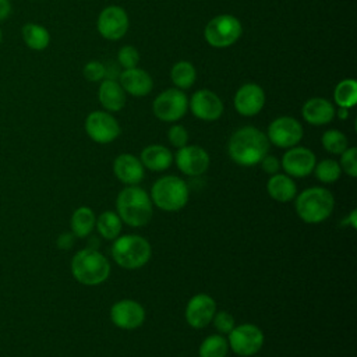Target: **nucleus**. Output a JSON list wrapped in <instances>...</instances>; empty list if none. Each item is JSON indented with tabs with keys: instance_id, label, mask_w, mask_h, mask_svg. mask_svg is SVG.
I'll list each match as a JSON object with an SVG mask.
<instances>
[{
	"instance_id": "obj_1",
	"label": "nucleus",
	"mask_w": 357,
	"mask_h": 357,
	"mask_svg": "<svg viewBox=\"0 0 357 357\" xmlns=\"http://www.w3.org/2000/svg\"><path fill=\"white\" fill-rule=\"evenodd\" d=\"M269 151L266 134L261 130L247 126L234 131L227 144L230 159L240 166H255Z\"/></svg>"
},
{
	"instance_id": "obj_2",
	"label": "nucleus",
	"mask_w": 357,
	"mask_h": 357,
	"mask_svg": "<svg viewBox=\"0 0 357 357\" xmlns=\"http://www.w3.org/2000/svg\"><path fill=\"white\" fill-rule=\"evenodd\" d=\"M117 215L131 227L145 226L153 215V204L149 194L138 185H127L116 199Z\"/></svg>"
},
{
	"instance_id": "obj_3",
	"label": "nucleus",
	"mask_w": 357,
	"mask_h": 357,
	"mask_svg": "<svg viewBox=\"0 0 357 357\" xmlns=\"http://www.w3.org/2000/svg\"><path fill=\"white\" fill-rule=\"evenodd\" d=\"M71 273L81 284L98 286L107 280L110 262L95 248H84L74 254L71 259Z\"/></svg>"
},
{
	"instance_id": "obj_4",
	"label": "nucleus",
	"mask_w": 357,
	"mask_h": 357,
	"mask_svg": "<svg viewBox=\"0 0 357 357\" xmlns=\"http://www.w3.org/2000/svg\"><path fill=\"white\" fill-rule=\"evenodd\" d=\"M296 212L305 223H321L326 220L335 208L332 192L324 187H311L296 195Z\"/></svg>"
},
{
	"instance_id": "obj_5",
	"label": "nucleus",
	"mask_w": 357,
	"mask_h": 357,
	"mask_svg": "<svg viewBox=\"0 0 357 357\" xmlns=\"http://www.w3.org/2000/svg\"><path fill=\"white\" fill-rule=\"evenodd\" d=\"M151 244L138 234H124L114 238L112 245L113 261L124 269H138L151 258Z\"/></svg>"
},
{
	"instance_id": "obj_6",
	"label": "nucleus",
	"mask_w": 357,
	"mask_h": 357,
	"mask_svg": "<svg viewBox=\"0 0 357 357\" xmlns=\"http://www.w3.org/2000/svg\"><path fill=\"white\" fill-rule=\"evenodd\" d=\"M152 204L166 212L183 209L190 197L187 183L177 176H163L158 178L151 188Z\"/></svg>"
},
{
	"instance_id": "obj_7",
	"label": "nucleus",
	"mask_w": 357,
	"mask_h": 357,
	"mask_svg": "<svg viewBox=\"0 0 357 357\" xmlns=\"http://www.w3.org/2000/svg\"><path fill=\"white\" fill-rule=\"evenodd\" d=\"M243 26L241 22L230 14H220L212 18L204 31L205 40L212 47H229L234 45L241 36Z\"/></svg>"
},
{
	"instance_id": "obj_8",
	"label": "nucleus",
	"mask_w": 357,
	"mask_h": 357,
	"mask_svg": "<svg viewBox=\"0 0 357 357\" xmlns=\"http://www.w3.org/2000/svg\"><path fill=\"white\" fill-rule=\"evenodd\" d=\"M153 114L166 123L180 120L188 110V98L178 88H169L160 92L152 103Z\"/></svg>"
},
{
	"instance_id": "obj_9",
	"label": "nucleus",
	"mask_w": 357,
	"mask_h": 357,
	"mask_svg": "<svg viewBox=\"0 0 357 357\" xmlns=\"http://www.w3.org/2000/svg\"><path fill=\"white\" fill-rule=\"evenodd\" d=\"M227 343L229 349L237 356L251 357L261 350L264 344V332L254 324H241L230 331Z\"/></svg>"
},
{
	"instance_id": "obj_10",
	"label": "nucleus",
	"mask_w": 357,
	"mask_h": 357,
	"mask_svg": "<svg viewBox=\"0 0 357 357\" xmlns=\"http://www.w3.org/2000/svg\"><path fill=\"white\" fill-rule=\"evenodd\" d=\"M303 126L290 116L275 119L268 127V141L279 148L296 146L303 138Z\"/></svg>"
},
{
	"instance_id": "obj_11",
	"label": "nucleus",
	"mask_w": 357,
	"mask_h": 357,
	"mask_svg": "<svg viewBox=\"0 0 357 357\" xmlns=\"http://www.w3.org/2000/svg\"><path fill=\"white\" fill-rule=\"evenodd\" d=\"M85 131L88 137L98 144L113 142L120 135V124L107 112L95 110L85 119Z\"/></svg>"
},
{
	"instance_id": "obj_12",
	"label": "nucleus",
	"mask_w": 357,
	"mask_h": 357,
	"mask_svg": "<svg viewBox=\"0 0 357 357\" xmlns=\"http://www.w3.org/2000/svg\"><path fill=\"white\" fill-rule=\"evenodd\" d=\"M96 26L98 32L105 39L119 40L128 29V15L124 8L119 6H109L100 11Z\"/></svg>"
},
{
	"instance_id": "obj_13",
	"label": "nucleus",
	"mask_w": 357,
	"mask_h": 357,
	"mask_svg": "<svg viewBox=\"0 0 357 357\" xmlns=\"http://www.w3.org/2000/svg\"><path fill=\"white\" fill-rule=\"evenodd\" d=\"M317 158L314 152L305 146H291L284 152L280 167L290 177H307L312 173Z\"/></svg>"
},
{
	"instance_id": "obj_14",
	"label": "nucleus",
	"mask_w": 357,
	"mask_h": 357,
	"mask_svg": "<svg viewBox=\"0 0 357 357\" xmlns=\"http://www.w3.org/2000/svg\"><path fill=\"white\" fill-rule=\"evenodd\" d=\"M178 170L190 177L204 174L209 167L208 152L198 145H184L174 156Z\"/></svg>"
},
{
	"instance_id": "obj_15",
	"label": "nucleus",
	"mask_w": 357,
	"mask_h": 357,
	"mask_svg": "<svg viewBox=\"0 0 357 357\" xmlns=\"http://www.w3.org/2000/svg\"><path fill=\"white\" fill-rule=\"evenodd\" d=\"M216 312L215 300L206 293H198L190 298L185 307V321L194 329H202L212 322Z\"/></svg>"
},
{
	"instance_id": "obj_16",
	"label": "nucleus",
	"mask_w": 357,
	"mask_h": 357,
	"mask_svg": "<svg viewBox=\"0 0 357 357\" xmlns=\"http://www.w3.org/2000/svg\"><path fill=\"white\" fill-rule=\"evenodd\" d=\"M110 319L117 328L127 331L137 329L145 321V310L138 301L130 298L120 300L112 305Z\"/></svg>"
},
{
	"instance_id": "obj_17",
	"label": "nucleus",
	"mask_w": 357,
	"mask_h": 357,
	"mask_svg": "<svg viewBox=\"0 0 357 357\" xmlns=\"http://www.w3.org/2000/svg\"><path fill=\"white\" fill-rule=\"evenodd\" d=\"M190 109L197 119L215 121L223 114V102L215 92L209 89H199L191 96Z\"/></svg>"
},
{
	"instance_id": "obj_18",
	"label": "nucleus",
	"mask_w": 357,
	"mask_h": 357,
	"mask_svg": "<svg viewBox=\"0 0 357 357\" xmlns=\"http://www.w3.org/2000/svg\"><path fill=\"white\" fill-rule=\"evenodd\" d=\"M265 105V92L257 84L241 85L234 95L236 110L245 117L258 114Z\"/></svg>"
},
{
	"instance_id": "obj_19",
	"label": "nucleus",
	"mask_w": 357,
	"mask_h": 357,
	"mask_svg": "<svg viewBox=\"0 0 357 357\" xmlns=\"http://www.w3.org/2000/svg\"><path fill=\"white\" fill-rule=\"evenodd\" d=\"M116 177L127 185H137L144 178V166L139 158L131 153H121L113 162Z\"/></svg>"
},
{
	"instance_id": "obj_20",
	"label": "nucleus",
	"mask_w": 357,
	"mask_h": 357,
	"mask_svg": "<svg viewBox=\"0 0 357 357\" xmlns=\"http://www.w3.org/2000/svg\"><path fill=\"white\" fill-rule=\"evenodd\" d=\"M119 82L124 92L132 96H145L153 88L152 77L142 68H126L119 75Z\"/></svg>"
},
{
	"instance_id": "obj_21",
	"label": "nucleus",
	"mask_w": 357,
	"mask_h": 357,
	"mask_svg": "<svg viewBox=\"0 0 357 357\" xmlns=\"http://www.w3.org/2000/svg\"><path fill=\"white\" fill-rule=\"evenodd\" d=\"M301 114L308 124L324 126L333 120L335 107L325 98H311L303 105Z\"/></svg>"
},
{
	"instance_id": "obj_22",
	"label": "nucleus",
	"mask_w": 357,
	"mask_h": 357,
	"mask_svg": "<svg viewBox=\"0 0 357 357\" xmlns=\"http://www.w3.org/2000/svg\"><path fill=\"white\" fill-rule=\"evenodd\" d=\"M98 99L107 112H119L126 105V92L119 81L103 79L98 91Z\"/></svg>"
},
{
	"instance_id": "obj_23",
	"label": "nucleus",
	"mask_w": 357,
	"mask_h": 357,
	"mask_svg": "<svg viewBox=\"0 0 357 357\" xmlns=\"http://www.w3.org/2000/svg\"><path fill=\"white\" fill-rule=\"evenodd\" d=\"M139 160L144 167L152 172H163L172 166L173 155L166 146L153 144V145L145 146L141 151Z\"/></svg>"
},
{
	"instance_id": "obj_24",
	"label": "nucleus",
	"mask_w": 357,
	"mask_h": 357,
	"mask_svg": "<svg viewBox=\"0 0 357 357\" xmlns=\"http://www.w3.org/2000/svg\"><path fill=\"white\" fill-rule=\"evenodd\" d=\"M269 197L278 202H289L296 198L297 187L293 178L283 173L272 174L266 183Z\"/></svg>"
},
{
	"instance_id": "obj_25",
	"label": "nucleus",
	"mask_w": 357,
	"mask_h": 357,
	"mask_svg": "<svg viewBox=\"0 0 357 357\" xmlns=\"http://www.w3.org/2000/svg\"><path fill=\"white\" fill-rule=\"evenodd\" d=\"M96 216L88 206H79L71 216V231L75 237H86L95 229Z\"/></svg>"
},
{
	"instance_id": "obj_26",
	"label": "nucleus",
	"mask_w": 357,
	"mask_h": 357,
	"mask_svg": "<svg viewBox=\"0 0 357 357\" xmlns=\"http://www.w3.org/2000/svg\"><path fill=\"white\" fill-rule=\"evenodd\" d=\"M22 39L25 45L32 50H43L50 43V33L49 31L35 22H28L21 29Z\"/></svg>"
},
{
	"instance_id": "obj_27",
	"label": "nucleus",
	"mask_w": 357,
	"mask_h": 357,
	"mask_svg": "<svg viewBox=\"0 0 357 357\" xmlns=\"http://www.w3.org/2000/svg\"><path fill=\"white\" fill-rule=\"evenodd\" d=\"M123 222L117 212L113 211H105L96 218L95 227L98 233L105 238V240H114L120 236Z\"/></svg>"
},
{
	"instance_id": "obj_28",
	"label": "nucleus",
	"mask_w": 357,
	"mask_h": 357,
	"mask_svg": "<svg viewBox=\"0 0 357 357\" xmlns=\"http://www.w3.org/2000/svg\"><path fill=\"white\" fill-rule=\"evenodd\" d=\"M229 351V343L227 339L220 335H209L206 336L202 343L199 344L198 354L199 357H226Z\"/></svg>"
},
{
	"instance_id": "obj_29",
	"label": "nucleus",
	"mask_w": 357,
	"mask_h": 357,
	"mask_svg": "<svg viewBox=\"0 0 357 357\" xmlns=\"http://www.w3.org/2000/svg\"><path fill=\"white\" fill-rule=\"evenodd\" d=\"M333 98H335V103L339 107H346V109L353 107L357 102V82L351 78L340 81L335 86Z\"/></svg>"
},
{
	"instance_id": "obj_30",
	"label": "nucleus",
	"mask_w": 357,
	"mask_h": 357,
	"mask_svg": "<svg viewBox=\"0 0 357 357\" xmlns=\"http://www.w3.org/2000/svg\"><path fill=\"white\" fill-rule=\"evenodd\" d=\"M170 78L178 89H187L195 82L197 71L190 61H177L172 67Z\"/></svg>"
},
{
	"instance_id": "obj_31",
	"label": "nucleus",
	"mask_w": 357,
	"mask_h": 357,
	"mask_svg": "<svg viewBox=\"0 0 357 357\" xmlns=\"http://www.w3.org/2000/svg\"><path fill=\"white\" fill-rule=\"evenodd\" d=\"M312 172L315 173V177L321 183H335L336 180H339V177L342 174L339 162H336L333 159H324V160L315 163Z\"/></svg>"
},
{
	"instance_id": "obj_32",
	"label": "nucleus",
	"mask_w": 357,
	"mask_h": 357,
	"mask_svg": "<svg viewBox=\"0 0 357 357\" xmlns=\"http://www.w3.org/2000/svg\"><path fill=\"white\" fill-rule=\"evenodd\" d=\"M321 142H322V146L329 153H333V155H340L349 146L347 137L339 130L325 131L321 138Z\"/></svg>"
},
{
	"instance_id": "obj_33",
	"label": "nucleus",
	"mask_w": 357,
	"mask_h": 357,
	"mask_svg": "<svg viewBox=\"0 0 357 357\" xmlns=\"http://www.w3.org/2000/svg\"><path fill=\"white\" fill-rule=\"evenodd\" d=\"M340 169L350 177H357V148L347 146L340 153Z\"/></svg>"
},
{
	"instance_id": "obj_34",
	"label": "nucleus",
	"mask_w": 357,
	"mask_h": 357,
	"mask_svg": "<svg viewBox=\"0 0 357 357\" xmlns=\"http://www.w3.org/2000/svg\"><path fill=\"white\" fill-rule=\"evenodd\" d=\"M117 61H119V66H121L124 70L134 68L139 61V53L134 46H130V45L123 46L119 49Z\"/></svg>"
},
{
	"instance_id": "obj_35",
	"label": "nucleus",
	"mask_w": 357,
	"mask_h": 357,
	"mask_svg": "<svg viewBox=\"0 0 357 357\" xmlns=\"http://www.w3.org/2000/svg\"><path fill=\"white\" fill-rule=\"evenodd\" d=\"M212 321H213V325H215L216 331H218L220 335H229L230 331L236 326L234 317H233L230 312H227V311L215 312Z\"/></svg>"
},
{
	"instance_id": "obj_36",
	"label": "nucleus",
	"mask_w": 357,
	"mask_h": 357,
	"mask_svg": "<svg viewBox=\"0 0 357 357\" xmlns=\"http://www.w3.org/2000/svg\"><path fill=\"white\" fill-rule=\"evenodd\" d=\"M167 138H169V142L178 149V148L187 145V142H188V132H187L185 127H183L181 124H174V126H172L169 128Z\"/></svg>"
},
{
	"instance_id": "obj_37",
	"label": "nucleus",
	"mask_w": 357,
	"mask_h": 357,
	"mask_svg": "<svg viewBox=\"0 0 357 357\" xmlns=\"http://www.w3.org/2000/svg\"><path fill=\"white\" fill-rule=\"evenodd\" d=\"M84 77L91 82L105 79V64L100 61H89L84 66Z\"/></svg>"
},
{
	"instance_id": "obj_38",
	"label": "nucleus",
	"mask_w": 357,
	"mask_h": 357,
	"mask_svg": "<svg viewBox=\"0 0 357 357\" xmlns=\"http://www.w3.org/2000/svg\"><path fill=\"white\" fill-rule=\"evenodd\" d=\"M259 163H261V167H262V170H264L265 173H268V174H271V176L279 173L280 162H279V159H278L276 156H273V155H265Z\"/></svg>"
},
{
	"instance_id": "obj_39",
	"label": "nucleus",
	"mask_w": 357,
	"mask_h": 357,
	"mask_svg": "<svg viewBox=\"0 0 357 357\" xmlns=\"http://www.w3.org/2000/svg\"><path fill=\"white\" fill-rule=\"evenodd\" d=\"M75 236L73 233H63L57 238V247L60 250H70L74 245Z\"/></svg>"
},
{
	"instance_id": "obj_40",
	"label": "nucleus",
	"mask_w": 357,
	"mask_h": 357,
	"mask_svg": "<svg viewBox=\"0 0 357 357\" xmlns=\"http://www.w3.org/2000/svg\"><path fill=\"white\" fill-rule=\"evenodd\" d=\"M11 1L10 0H0V21H4L11 14Z\"/></svg>"
},
{
	"instance_id": "obj_41",
	"label": "nucleus",
	"mask_w": 357,
	"mask_h": 357,
	"mask_svg": "<svg viewBox=\"0 0 357 357\" xmlns=\"http://www.w3.org/2000/svg\"><path fill=\"white\" fill-rule=\"evenodd\" d=\"M336 114H337V117H339L340 120H344V119L349 117V109H346V107H339V110L336 112Z\"/></svg>"
},
{
	"instance_id": "obj_42",
	"label": "nucleus",
	"mask_w": 357,
	"mask_h": 357,
	"mask_svg": "<svg viewBox=\"0 0 357 357\" xmlns=\"http://www.w3.org/2000/svg\"><path fill=\"white\" fill-rule=\"evenodd\" d=\"M1 36H3V35H1V29H0V42H1Z\"/></svg>"
},
{
	"instance_id": "obj_43",
	"label": "nucleus",
	"mask_w": 357,
	"mask_h": 357,
	"mask_svg": "<svg viewBox=\"0 0 357 357\" xmlns=\"http://www.w3.org/2000/svg\"><path fill=\"white\" fill-rule=\"evenodd\" d=\"M251 357H259V356H255V354H254V356H251Z\"/></svg>"
}]
</instances>
